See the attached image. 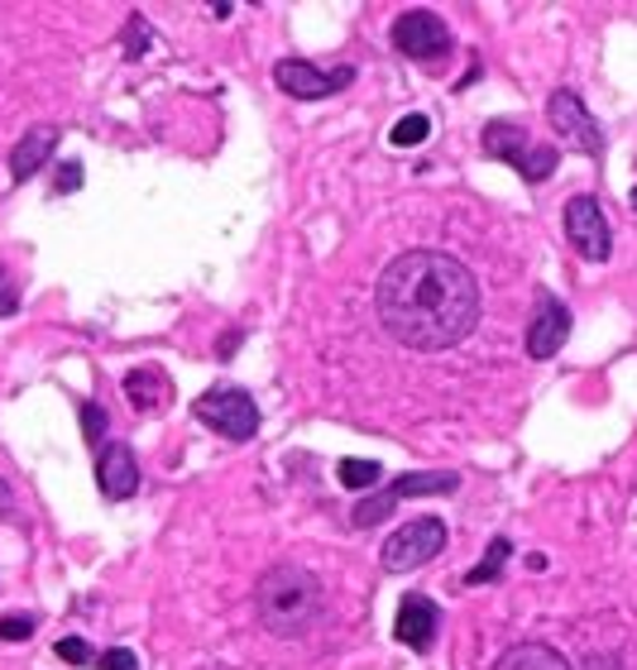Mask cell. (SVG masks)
<instances>
[{
  "mask_svg": "<svg viewBox=\"0 0 637 670\" xmlns=\"http://www.w3.org/2000/svg\"><path fill=\"white\" fill-rule=\"evenodd\" d=\"M374 312L398 345L437 355L460 345L480 322V283L456 254L408 250L384 269Z\"/></svg>",
  "mask_w": 637,
  "mask_h": 670,
  "instance_id": "6da1fadb",
  "label": "cell"
},
{
  "mask_svg": "<svg viewBox=\"0 0 637 670\" xmlns=\"http://www.w3.org/2000/svg\"><path fill=\"white\" fill-rule=\"evenodd\" d=\"M326 608L322 579L302 565H269L254 585V618L269 637H307Z\"/></svg>",
  "mask_w": 637,
  "mask_h": 670,
  "instance_id": "7a4b0ae2",
  "label": "cell"
},
{
  "mask_svg": "<svg viewBox=\"0 0 637 670\" xmlns=\"http://www.w3.org/2000/svg\"><path fill=\"white\" fill-rule=\"evenodd\" d=\"M192 417L207 421L211 431H221L226 441H250L259 431V402L244 388H211L192 402Z\"/></svg>",
  "mask_w": 637,
  "mask_h": 670,
  "instance_id": "3957f363",
  "label": "cell"
},
{
  "mask_svg": "<svg viewBox=\"0 0 637 670\" xmlns=\"http://www.w3.org/2000/svg\"><path fill=\"white\" fill-rule=\"evenodd\" d=\"M446 546V522L441 517H413L403 532L388 536L384 546V570L388 575H408V570H422L427 561H437Z\"/></svg>",
  "mask_w": 637,
  "mask_h": 670,
  "instance_id": "277c9868",
  "label": "cell"
},
{
  "mask_svg": "<svg viewBox=\"0 0 637 670\" xmlns=\"http://www.w3.org/2000/svg\"><path fill=\"white\" fill-rule=\"evenodd\" d=\"M546 121H552L561 149H575L585 158H604V129L595 125V115L585 111V101L571 92V86H561L546 101Z\"/></svg>",
  "mask_w": 637,
  "mask_h": 670,
  "instance_id": "5b68a950",
  "label": "cell"
},
{
  "mask_svg": "<svg viewBox=\"0 0 637 670\" xmlns=\"http://www.w3.org/2000/svg\"><path fill=\"white\" fill-rule=\"evenodd\" d=\"M460 484V474H403V479H394V484H388L384 493H369L365 503L355 507L351 513V522L359 532H369V527H379V522L394 513V507L403 503V499H422V493H451Z\"/></svg>",
  "mask_w": 637,
  "mask_h": 670,
  "instance_id": "8992f818",
  "label": "cell"
},
{
  "mask_svg": "<svg viewBox=\"0 0 637 670\" xmlns=\"http://www.w3.org/2000/svg\"><path fill=\"white\" fill-rule=\"evenodd\" d=\"M388 39H394V49L403 57H417V63H431V57L451 53V29L437 10H403L394 29H388Z\"/></svg>",
  "mask_w": 637,
  "mask_h": 670,
  "instance_id": "52a82bcc",
  "label": "cell"
},
{
  "mask_svg": "<svg viewBox=\"0 0 637 670\" xmlns=\"http://www.w3.org/2000/svg\"><path fill=\"white\" fill-rule=\"evenodd\" d=\"M566 240L575 244V254L589 259V264H604L614 254V230L609 216L595 197H571L566 201Z\"/></svg>",
  "mask_w": 637,
  "mask_h": 670,
  "instance_id": "ba28073f",
  "label": "cell"
},
{
  "mask_svg": "<svg viewBox=\"0 0 637 670\" xmlns=\"http://www.w3.org/2000/svg\"><path fill=\"white\" fill-rule=\"evenodd\" d=\"M273 82H279V92L297 96V101H326V96H336L341 86L355 82V67L322 72V67H312L307 57H279V63H273Z\"/></svg>",
  "mask_w": 637,
  "mask_h": 670,
  "instance_id": "9c48e42d",
  "label": "cell"
},
{
  "mask_svg": "<svg viewBox=\"0 0 637 670\" xmlns=\"http://www.w3.org/2000/svg\"><path fill=\"white\" fill-rule=\"evenodd\" d=\"M571 341V307L556 293H537V312L528 322V355L532 359H552L561 355V345Z\"/></svg>",
  "mask_w": 637,
  "mask_h": 670,
  "instance_id": "30bf717a",
  "label": "cell"
},
{
  "mask_svg": "<svg viewBox=\"0 0 637 670\" xmlns=\"http://www.w3.org/2000/svg\"><path fill=\"white\" fill-rule=\"evenodd\" d=\"M437 632H441V608L431 604L427 594H408V599L398 604L394 637L403 647H413V651H431V647H437Z\"/></svg>",
  "mask_w": 637,
  "mask_h": 670,
  "instance_id": "8fae6325",
  "label": "cell"
},
{
  "mask_svg": "<svg viewBox=\"0 0 637 670\" xmlns=\"http://www.w3.org/2000/svg\"><path fill=\"white\" fill-rule=\"evenodd\" d=\"M96 484H101V493H106L111 503H125L129 493L139 489V460H135V450H129L125 441H111L96 456Z\"/></svg>",
  "mask_w": 637,
  "mask_h": 670,
  "instance_id": "7c38bea8",
  "label": "cell"
},
{
  "mask_svg": "<svg viewBox=\"0 0 637 670\" xmlns=\"http://www.w3.org/2000/svg\"><path fill=\"white\" fill-rule=\"evenodd\" d=\"M53 149H58V129L53 125L24 129V139L14 144V154H10V182H29L53 158Z\"/></svg>",
  "mask_w": 637,
  "mask_h": 670,
  "instance_id": "4fadbf2b",
  "label": "cell"
},
{
  "mask_svg": "<svg viewBox=\"0 0 637 670\" xmlns=\"http://www.w3.org/2000/svg\"><path fill=\"white\" fill-rule=\"evenodd\" d=\"M537 149L532 144V135L518 121H494V125H484V154H494L503 158V164H513V168H523V158Z\"/></svg>",
  "mask_w": 637,
  "mask_h": 670,
  "instance_id": "5bb4252c",
  "label": "cell"
},
{
  "mask_svg": "<svg viewBox=\"0 0 637 670\" xmlns=\"http://www.w3.org/2000/svg\"><path fill=\"white\" fill-rule=\"evenodd\" d=\"M494 670H571V661L546 642H518L494 661Z\"/></svg>",
  "mask_w": 637,
  "mask_h": 670,
  "instance_id": "9a60e30c",
  "label": "cell"
},
{
  "mask_svg": "<svg viewBox=\"0 0 637 670\" xmlns=\"http://www.w3.org/2000/svg\"><path fill=\"white\" fill-rule=\"evenodd\" d=\"M125 398L135 412H158L168 402V378L158 369H129L125 374Z\"/></svg>",
  "mask_w": 637,
  "mask_h": 670,
  "instance_id": "2e32d148",
  "label": "cell"
},
{
  "mask_svg": "<svg viewBox=\"0 0 637 670\" xmlns=\"http://www.w3.org/2000/svg\"><path fill=\"white\" fill-rule=\"evenodd\" d=\"M509 556H513V542H509V536H494V542H489V551H484V561L466 575V585H474V589L499 585V575H503V565H509Z\"/></svg>",
  "mask_w": 637,
  "mask_h": 670,
  "instance_id": "e0dca14e",
  "label": "cell"
},
{
  "mask_svg": "<svg viewBox=\"0 0 637 670\" xmlns=\"http://www.w3.org/2000/svg\"><path fill=\"white\" fill-rule=\"evenodd\" d=\"M336 479L345 489H374L384 479V464H374V460H341L336 464Z\"/></svg>",
  "mask_w": 637,
  "mask_h": 670,
  "instance_id": "ac0fdd59",
  "label": "cell"
},
{
  "mask_svg": "<svg viewBox=\"0 0 637 670\" xmlns=\"http://www.w3.org/2000/svg\"><path fill=\"white\" fill-rule=\"evenodd\" d=\"M556 164H561V154L552 149V144H537V149L523 158V168H518V172H523L528 182H546V178L556 172Z\"/></svg>",
  "mask_w": 637,
  "mask_h": 670,
  "instance_id": "d6986e66",
  "label": "cell"
},
{
  "mask_svg": "<svg viewBox=\"0 0 637 670\" xmlns=\"http://www.w3.org/2000/svg\"><path fill=\"white\" fill-rule=\"evenodd\" d=\"M427 135H431V121H427V115H403L388 139H394L398 149H413V144H422Z\"/></svg>",
  "mask_w": 637,
  "mask_h": 670,
  "instance_id": "ffe728a7",
  "label": "cell"
},
{
  "mask_svg": "<svg viewBox=\"0 0 637 670\" xmlns=\"http://www.w3.org/2000/svg\"><path fill=\"white\" fill-rule=\"evenodd\" d=\"M106 427H111L106 407H101V402H82V436H86V441L101 446V436H106Z\"/></svg>",
  "mask_w": 637,
  "mask_h": 670,
  "instance_id": "44dd1931",
  "label": "cell"
},
{
  "mask_svg": "<svg viewBox=\"0 0 637 670\" xmlns=\"http://www.w3.org/2000/svg\"><path fill=\"white\" fill-rule=\"evenodd\" d=\"M58 661H67V666H96V651L82 642V637H58Z\"/></svg>",
  "mask_w": 637,
  "mask_h": 670,
  "instance_id": "7402d4cb",
  "label": "cell"
},
{
  "mask_svg": "<svg viewBox=\"0 0 637 670\" xmlns=\"http://www.w3.org/2000/svg\"><path fill=\"white\" fill-rule=\"evenodd\" d=\"M34 628H39V622L29 614H10V618H0V642H29Z\"/></svg>",
  "mask_w": 637,
  "mask_h": 670,
  "instance_id": "603a6c76",
  "label": "cell"
},
{
  "mask_svg": "<svg viewBox=\"0 0 637 670\" xmlns=\"http://www.w3.org/2000/svg\"><path fill=\"white\" fill-rule=\"evenodd\" d=\"M149 39H154L149 20H139V14H135V20L125 24V57H144V53H149V49H144Z\"/></svg>",
  "mask_w": 637,
  "mask_h": 670,
  "instance_id": "cb8c5ba5",
  "label": "cell"
},
{
  "mask_svg": "<svg viewBox=\"0 0 637 670\" xmlns=\"http://www.w3.org/2000/svg\"><path fill=\"white\" fill-rule=\"evenodd\" d=\"M101 670H139V657L129 647H111V651H101L96 657Z\"/></svg>",
  "mask_w": 637,
  "mask_h": 670,
  "instance_id": "d4e9b609",
  "label": "cell"
},
{
  "mask_svg": "<svg viewBox=\"0 0 637 670\" xmlns=\"http://www.w3.org/2000/svg\"><path fill=\"white\" fill-rule=\"evenodd\" d=\"M20 312V293H14V279L6 269H0V322H6V316H14Z\"/></svg>",
  "mask_w": 637,
  "mask_h": 670,
  "instance_id": "484cf974",
  "label": "cell"
},
{
  "mask_svg": "<svg viewBox=\"0 0 637 670\" xmlns=\"http://www.w3.org/2000/svg\"><path fill=\"white\" fill-rule=\"evenodd\" d=\"M53 187H58V192H77V187H82V164H77V158H67V164L58 168Z\"/></svg>",
  "mask_w": 637,
  "mask_h": 670,
  "instance_id": "4316f807",
  "label": "cell"
},
{
  "mask_svg": "<svg viewBox=\"0 0 637 670\" xmlns=\"http://www.w3.org/2000/svg\"><path fill=\"white\" fill-rule=\"evenodd\" d=\"M628 207H633V211H637V187H633V192H628Z\"/></svg>",
  "mask_w": 637,
  "mask_h": 670,
  "instance_id": "83f0119b",
  "label": "cell"
}]
</instances>
